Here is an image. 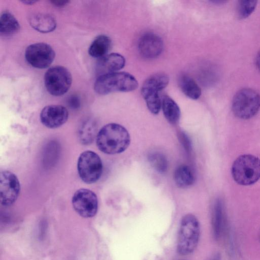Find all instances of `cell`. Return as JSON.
<instances>
[{
    "label": "cell",
    "instance_id": "cell-20",
    "mask_svg": "<svg viewBox=\"0 0 260 260\" xmlns=\"http://www.w3.org/2000/svg\"><path fill=\"white\" fill-rule=\"evenodd\" d=\"M179 85L183 93L192 100H197L201 95V89L195 81L186 75H182L179 80Z\"/></svg>",
    "mask_w": 260,
    "mask_h": 260
},
{
    "label": "cell",
    "instance_id": "cell-5",
    "mask_svg": "<svg viewBox=\"0 0 260 260\" xmlns=\"http://www.w3.org/2000/svg\"><path fill=\"white\" fill-rule=\"evenodd\" d=\"M169 82L168 76L157 73L148 77L143 83L141 90L148 109L153 114H157L161 107L159 92L167 87Z\"/></svg>",
    "mask_w": 260,
    "mask_h": 260
},
{
    "label": "cell",
    "instance_id": "cell-9",
    "mask_svg": "<svg viewBox=\"0 0 260 260\" xmlns=\"http://www.w3.org/2000/svg\"><path fill=\"white\" fill-rule=\"evenodd\" d=\"M55 56L53 48L45 43L31 44L26 48L25 52L27 62L38 69L48 68L53 61Z\"/></svg>",
    "mask_w": 260,
    "mask_h": 260
},
{
    "label": "cell",
    "instance_id": "cell-2",
    "mask_svg": "<svg viewBox=\"0 0 260 260\" xmlns=\"http://www.w3.org/2000/svg\"><path fill=\"white\" fill-rule=\"evenodd\" d=\"M139 84L131 74L117 72L98 76L94 84L95 91L101 95L113 92H129L136 89Z\"/></svg>",
    "mask_w": 260,
    "mask_h": 260
},
{
    "label": "cell",
    "instance_id": "cell-10",
    "mask_svg": "<svg viewBox=\"0 0 260 260\" xmlns=\"http://www.w3.org/2000/svg\"><path fill=\"white\" fill-rule=\"evenodd\" d=\"M72 202L75 211L83 217H92L97 212L98 198L89 189L81 188L77 190L72 197Z\"/></svg>",
    "mask_w": 260,
    "mask_h": 260
},
{
    "label": "cell",
    "instance_id": "cell-13",
    "mask_svg": "<svg viewBox=\"0 0 260 260\" xmlns=\"http://www.w3.org/2000/svg\"><path fill=\"white\" fill-rule=\"evenodd\" d=\"M163 48L162 40L153 32L144 34L139 41V52L144 58L153 59L157 57L161 53Z\"/></svg>",
    "mask_w": 260,
    "mask_h": 260
},
{
    "label": "cell",
    "instance_id": "cell-29",
    "mask_svg": "<svg viewBox=\"0 0 260 260\" xmlns=\"http://www.w3.org/2000/svg\"><path fill=\"white\" fill-rule=\"evenodd\" d=\"M36 1H22L23 3L26 4H33L35 3Z\"/></svg>",
    "mask_w": 260,
    "mask_h": 260
},
{
    "label": "cell",
    "instance_id": "cell-30",
    "mask_svg": "<svg viewBox=\"0 0 260 260\" xmlns=\"http://www.w3.org/2000/svg\"><path fill=\"white\" fill-rule=\"evenodd\" d=\"M259 241H260V231H259Z\"/></svg>",
    "mask_w": 260,
    "mask_h": 260
},
{
    "label": "cell",
    "instance_id": "cell-3",
    "mask_svg": "<svg viewBox=\"0 0 260 260\" xmlns=\"http://www.w3.org/2000/svg\"><path fill=\"white\" fill-rule=\"evenodd\" d=\"M200 226L197 217L188 214L181 219L177 238V250L182 255L192 253L200 239Z\"/></svg>",
    "mask_w": 260,
    "mask_h": 260
},
{
    "label": "cell",
    "instance_id": "cell-26",
    "mask_svg": "<svg viewBox=\"0 0 260 260\" xmlns=\"http://www.w3.org/2000/svg\"><path fill=\"white\" fill-rule=\"evenodd\" d=\"M69 105L73 108H77L80 106V101L77 96L73 95L68 101Z\"/></svg>",
    "mask_w": 260,
    "mask_h": 260
},
{
    "label": "cell",
    "instance_id": "cell-7",
    "mask_svg": "<svg viewBox=\"0 0 260 260\" xmlns=\"http://www.w3.org/2000/svg\"><path fill=\"white\" fill-rule=\"evenodd\" d=\"M77 169L79 175L83 182L87 184L95 183L102 174L101 159L92 151H84L78 158Z\"/></svg>",
    "mask_w": 260,
    "mask_h": 260
},
{
    "label": "cell",
    "instance_id": "cell-19",
    "mask_svg": "<svg viewBox=\"0 0 260 260\" xmlns=\"http://www.w3.org/2000/svg\"><path fill=\"white\" fill-rule=\"evenodd\" d=\"M161 108L166 119L171 124H175L179 120L180 110L177 103L168 95H164L161 100Z\"/></svg>",
    "mask_w": 260,
    "mask_h": 260
},
{
    "label": "cell",
    "instance_id": "cell-12",
    "mask_svg": "<svg viewBox=\"0 0 260 260\" xmlns=\"http://www.w3.org/2000/svg\"><path fill=\"white\" fill-rule=\"evenodd\" d=\"M69 116L68 110L63 106L57 105L45 107L41 112L42 123L48 128L60 127L67 121Z\"/></svg>",
    "mask_w": 260,
    "mask_h": 260
},
{
    "label": "cell",
    "instance_id": "cell-8",
    "mask_svg": "<svg viewBox=\"0 0 260 260\" xmlns=\"http://www.w3.org/2000/svg\"><path fill=\"white\" fill-rule=\"evenodd\" d=\"M72 77L70 71L61 66L49 69L44 76V84L48 92L55 96L66 93L70 89Z\"/></svg>",
    "mask_w": 260,
    "mask_h": 260
},
{
    "label": "cell",
    "instance_id": "cell-16",
    "mask_svg": "<svg viewBox=\"0 0 260 260\" xmlns=\"http://www.w3.org/2000/svg\"><path fill=\"white\" fill-rule=\"evenodd\" d=\"M29 23L35 29L42 33L52 31L56 26L54 18L50 14L44 13L32 15L29 18Z\"/></svg>",
    "mask_w": 260,
    "mask_h": 260
},
{
    "label": "cell",
    "instance_id": "cell-18",
    "mask_svg": "<svg viewBox=\"0 0 260 260\" xmlns=\"http://www.w3.org/2000/svg\"><path fill=\"white\" fill-rule=\"evenodd\" d=\"M111 45V40L109 37L100 35L93 40L89 47V54L94 58L100 59L107 54Z\"/></svg>",
    "mask_w": 260,
    "mask_h": 260
},
{
    "label": "cell",
    "instance_id": "cell-27",
    "mask_svg": "<svg viewBox=\"0 0 260 260\" xmlns=\"http://www.w3.org/2000/svg\"><path fill=\"white\" fill-rule=\"evenodd\" d=\"M53 5L56 6H63L67 4L69 2L67 1H53L51 2Z\"/></svg>",
    "mask_w": 260,
    "mask_h": 260
},
{
    "label": "cell",
    "instance_id": "cell-25",
    "mask_svg": "<svg viewBox=\"0 0 260 260\" xmlns=\"http://www.w3.org/2000/svg\"><path fill=\"white\" fill-rule=\"evenodd\" d=\"M180 140L182 142V145L184 146L185 149L189 151L190 149V144L189 140L185 134L182 133L180 135Z\"/></svg>",
    "mask_w": 260,
    "mask_h": 260
},
{
    "label": "cell",
    "instance_id": "cell-15",
    "mask_svg": "<svg viewBox=\"0 0 260 260\" xmlns=\"http://www.w3.org/2000/svg\"><path fill=\"white\" fill-rule=\"evenodd\" d=\"M226 219L222 204L220 201H217L214 206L212 215L213 233L216 240L220 239L224 233Z\"/></svg>",
    "mask_w": 260,
    "mask_h": 260
},
{
    "label": "cell",
    "instance_id": "cell-28",
    "mask_svg": "<svg viewBox=\"0 0 260 260\" xmlns=\"http://www.w3.org/2000/svg\"><path fill=\"white\" fill-rule=\"evenodd\" d=\"M256 64L260 72V50L257 53L256 57Z\"/></svg>",
    "mask_w": 260,
    "mask_h": 260
},
{
    "label": "cell",
    "instance_id": "cell-23",
    "mask_svg": "<svg viewBox=\"0 0 260 260\" xmlns=\"http://www.w3.org/2000/svg\"><path fill=\"white\" fill-rule=\"evenodd\" d=\"M151 166L159 173L165 172L168 168V162L165 156L161 153L155 152L148 157Z\"/></svg>",
    "mask_w": 260,
    "mask_h": 260
},
{
    "label": "cell",
    "instance_id": "cell-11",
    "mask_svg": "<svg viewBox=\"0 0 260 260\" xmlns=\"http://www.w3.org/2000/svg\"><path fill=\"white\" fill-rule=\"evenodd\" d=\"M20 189L19 180L15 174L8 171L1 172V203L3 206L12 205L19 196Z\"/></svg>",
    "mask_w": 260,
    "mask_h": 260
},
{
    "label": "cell",
    "instance_id": "cell-21",
    "mask_svg": "<svg viewBox=\"0 0 260 260\" xmlns=\"http://www.w3.org/2000/svg\"><path fill=\"white\" fill-rule=\"evenodd\" d=\"M174 180L178 187L186 188L193 183L194 177L188 166L182 165L176 169L174 173Z\"/></svg>",
    "mask_w": 260,
    "mask_h": 260
},
{
    "label": "cell",
    "instance_id": "cell-17",
    "mask_svg": "<svg viewBox=\"0 0 260 260\" xmlns=\"http://www.w3.org/2000/svg\"><path fill=\"white\" fill-rule=\"evenodd\" d=\"M20 25L15 17L9 12H3L0 17V33L2 37H10L19 31Z\"/></svg>",
    "mask_w": 260,
    "mask_h": 260
},
{
    "label": "cell",
    "instance_id": "cell-14",
    "mask_svg": "<svg viewBox=\"0 0 260 260\" xmlns=\"http://www.w3.org/2000/svg\"><path fill=\"white\" fill-rule=\"evenodd\" d=\"M125 64V59L117 53L108 54L99 59L96 65V73L99 76L117 72Z\"/></svg>",
    "mask_w": 260,
    "mask_h": 260
},
{
    "label": "cell",
    "instance_id": "cell-4",
    "mask_svg": "<svg viewBox=\"0 0 260 260\" xmlns=\"http://www.w3.org/2000/svg\"><path fill=\"white\" fill-rule=\"evenodd\" d=\"M231 173L239 184H253L260 179V159L251 154L240 155L233 162Z\"/></svg>",
    "mask_w": 260,
    "mask_h": 260
},
{
    "label": "cell",
    "instance_id": "cell-1",
    "mask_svg": "<svg viewBox=\"0 0 260 260\" xmlns=\"http://www.w3.org/2000/svg\"><path fill=\"white\" fill-rule=\"evenodd\" d=\"M130 135L123 126L115 123L104 125L96 136V145L100 151L108 154L124 151L129 146Z\"/></svg>",
    "mask_w": 260,
    "mask_h": 260
},
{
    "label": "cell",
    "instance_id": "cell-22",
    "mask_svg": "<svg viewBox=\"0 0 260 260\" xmlns=\"http://www.w3.org/2000/svg\"><path fill=\"white\" fill-rule=\"evenodd\" d=\"M95 124L91 121H87L82 124L79 131V138L81 142L84 144L91 143L96 134Z\"/></svg>",
    "mask_w": 260,
    "mask_h": 260
},
{
    "label": "cell",
    "instance_id": "cell-6",
    "mask_svg": "<svg viewBox=\"0 0 260 260\" xmlns=\"http://www.w3.org/2000/svg\"><path fill=\"white\" fill-rule=\"evenodd\" d=\"M232 108L237 117L249 119L253 117L260 108V95L249 88L239 90L233 98Z\"/></svg>",
    "mask_w": 260,
    "mask_h": 260
},
{
    "label": "cell",
    "instance_id": "cell-24",
    "mask_svg": "<svg viewBox=\"0 0 260 260\" xmlns=\"http://www.w3.org/2000/svg\"><path fill=\"white\" fill-rule=\"evenodd\" d=\"M257 1L245 0L239 1L237 13L239 17L244 19L248 17L255 10Z\"/></svg>",
    "mask_w": 260,
    "mask_h": 260
}]
</instances>
